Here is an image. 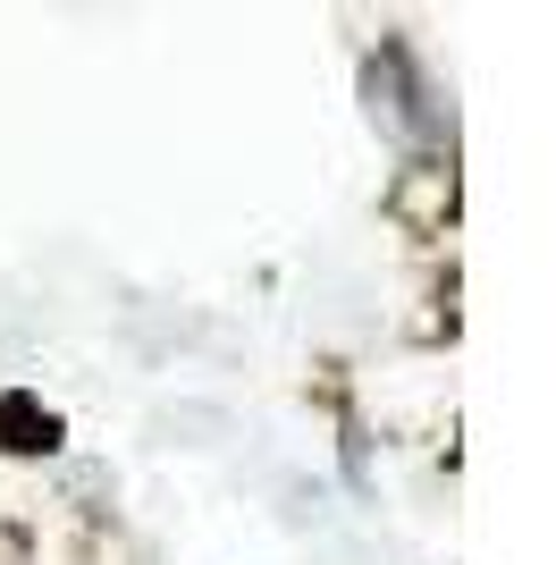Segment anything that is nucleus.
Masks as SVG:
<instances>
[{
  "mask_svg": "<svg viewBox=\"0 0 556 565\" xmlns=\"http://www.w3.org/2000/svg\"><path fill=\"white\" fill-rule=\"evenodd\" d=\"M0 448L9 456H51L60 448V414H43L25 388H9V397H0Z\"/></svg>",
  "mask_w": 556,
  "mask_h": 565,
  "instance_id": "obj_1",
  "label": "nucleus"
}]
</instances>
